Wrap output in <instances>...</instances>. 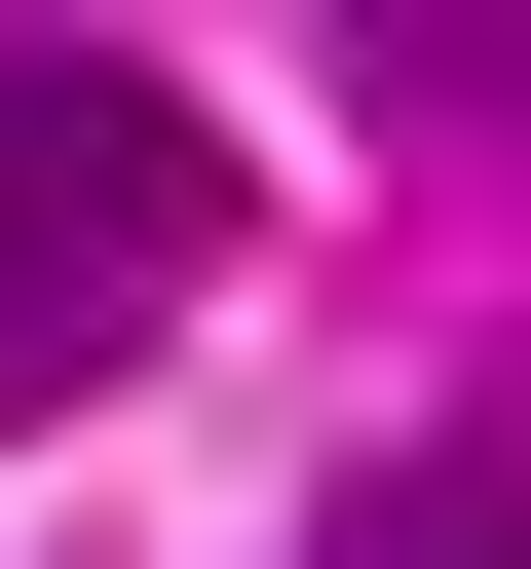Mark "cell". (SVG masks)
Segmentation results:
<instances>
[{
    "instance_id": "1",
    "label": "cell",
    "mask_w": 531,
    "mask_h": 569,
    "mask_svg": "<svg viewBox=\"0 0 531 569\" xmlns=\"http://www.w3.org/2000/svg\"><path fill=\"white\" fill-rule=\"evenodd\" d=\"M190 228H228V152H190L114 39H0V380L152 342V305H190Z\"/></svg>"
},
{
    "instance_id": "2",
    "label": "cell",
    "mask_w": 531,
    "mask_h": 569,
    "mask_svg": "<svg viewBox=\"0 0 531 569\" xmlns=\"http://www.w3.org/2000/svg\"><path fill=\"white\" fill-rule=\"evenodd\" d=\"M342 569H531V456H380V493H342Z\"/></svg>"
}]
</instances>
